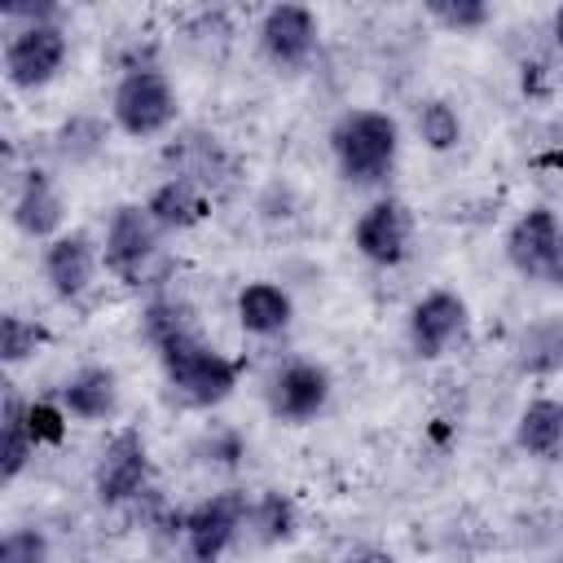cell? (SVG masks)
I'll list each match as a JSON object with an SVG mask.
<instances>
[{
	"label": "cell",
	"mask_w": 563,
	"mask_h": 563,
	"mask_svg": "<svg viewBox=\"0 0 563 563\" xmlns=\"http://www.w3.org/2000/svg\"><path fill=\"white\" fill-rule=\"evenodd\" d=\"M330 150L347 185H378L396 167L400 123L387 110H343L330 128Z\"/></svg>",
	"instance_id": "6da1fadb"
},
{
	"label": "cell",
	"mask_w": 563,
	"mask_h": 563,
	"mask_svg": "<svg viewBox=\"0 0 563 563\" xmlns=\"http://www.w3.org/2000/svg\"><path fill=\"white\" fill-rule=\"evenodd\" d=\"M158 361H163L167 387H172L185 405H194V409L220 405L224 396H233V387H238V378H242V361H229V356L216 352L202 334L176 339V343L158 347Z\"/></svg>",
	"instance_id": "7a4b0ae2"
},
{
	"label": "cell",
	"mask_w": 563,
	"mask_h": 563,
	"mask_svg": "<svg viewBox=\"0 0 563 563\" xmlns=\"http://www.w3.org/2000/svg\"><path fill=\"white\" fill-rule=\"evenodd\" d=\"M110 114H114L119 132L145 141V136H158V132H167L176 123L180 101H176L172 79L158 66H128L123 79L114 84Z\"/></svg>",
	"instance_id": "3957f363"
},
{
	"label": "cell",
	"mask_w": 563,
	"mask_h": 563,
	"mask_svg": "<svg viewBox=\"0 0 563 563\" xmlns=\"http://www.w3.org/2000/svg\"><path fill=\"white\" fill-rule=\"evenodd\" d=\"M158 238L163 229L150 220L145 207L136 202H123L110 211V224H106V242H101V264L128 282V286H141L150 264L158 260Z\"/></svg>",
	"instance_id": "277c9868"
},
{
	"label": "cell",
	"mask_w": 563,
	"mask_h": 563,
	"mask_svg": "<svg viewBox=\"0 0 563 563\" xmlns=\"http://www.w3.org/2000/svg\"><path fill=\"white\" fill-rule=\"evenodd\" d=\"M66 66V31L57 22H31V26H13L4 40V75L13 88L31 92L57 79V70Z\"/></svg>",
	"instance_id": "5b68a950"
},
{
	"label": "cell",
	"mask_w": 563,
	"mask_h": 563,
	"mask_svg": "<svg viewBox=\"0 0 563 563\" xmlns=\"http://www.w3.org/2000/svg\"><path fill=\"white\" fill-rule=\"evenodd\" d=\"M92 488L106 506H123L150 488V453H145V435L136 427H123L106 440L97 471H92Z\"/></svg>",
	"instance_id": "8992f818"
},
{
	"label": "cell",
	"mask_w": 563,
	"mask_h": 563,
	"mask_svg": "<svg viewBox=\"0 0 563 563\" xmlns=\"http://www.w3.org/2000/svg\"><path fill=\"white\" fill-rule=\"evenodd\" d=\"M352 242L356 251L378 264V268H391L409 255V242H413V211L400 202V198H378L369 202L356 224H352Z\"/></svg>",
	"instance_id": "52a82bcc"
},
{
	"label": "cell",
	"mask_w": 563,
	"mask_h": 563,
	"mask_svg": "<svg viewBox=\"0 0 563 563\" xmlns=\"http://www.w3.org/2000/svg\"><path fill=\"white\" fill-rule=\"evenodd\" d=\"M317 40H321V26L308 4H273L260 18V53L277 70H299L317 53Z\"/></svg>",
	"instance_id": "ba28073f"
},
{
	"label": "cell",
	"mask_w": 563,
	"mask_h": 563,
	"mask_svg": "<svg viewBox=\"0 0 563 563\" xmlns=\"http://www.w3.org/2000/svg\"><path fill=\"white\" fill-rule=\"evenodd\" d=\"M246 515H251V501L238 497V493H216V497L198 501L185 515V528H180L185 541H189V554L198 563H216L229 550V541L238 537V528L246 523Z\"/></svg>",
	"instance_id": "9c48e42d"
},
{
	"label": "cell",
	"mask_w": 563,
	"mask_h": 563,
	"mask_svg": "<svg viewBox=\"0 0 563 563\" xmlns=\"http://www.w3.org/2000/svg\"><path fill=\"white\" fill-rule=\"evenodd\" d=\"M462 330H466V299L453 290H427L409 308V347L422 361L444 356L449 343L462 339Z\"/></svg>",
	"instance_id": "30bf717a"
},
{
	"label": "cell",
	"mask_w": 563,
	"mask_h": 563,
	"mask_svg": "<svg viewBox=\"0 0 563 563\" xmlns=\"http://www.w3.org/2000/svg\"><path fill=\"white\" fill-rule=\"evenodd\" d=\"M330 405V369L317 361H290L268 383V409L282 422H308Z\"/></svg>",
	"instance_id": "8fae6325"
},
{
	"label": "cell",
	"mask_w": 563,
	"mask_h": 563,
	"mask_svg": "<svg viewBox=\"0 0 563 563\" xmlns=\"http://www.w3.org/2000/svg\"><path fill=\"white\" fill-rule=\"evenodd\" d=\"M559 238H563V224H559V216L550 211V207H528L515 224H510V233H506V260H510V268L519 273V277H545V268H550V255H554V246H559Z\"/></svg>",
	"instance_id": "7c38bea8"
},
{
	"label": "cell",
	"mask_w": 563,
	"mask_h": 563,
	"mask_svg": "<svg viewBox=\"0 0 563 563\" xmlns=\"http://www.w3.org/2000/svg\"><path fill=\"white\" fill-rule=\"evenodd\" d=\"M97 260H101V251H97L92 233H84V229L57 233L44 246V277L53 286V295L57 299H79L97 277Z\"/></svg>",
	"instance_id": "4fadbf2b"
},
{
	"label": "cell",
	"mask_w": 563,
	"mask_h": 563,
	"mask_svg": "<svg viewBox=\"0 0 563 563\" xmlns=\"http://www.w3.org/2000/svg\"><path fill=\"white\" fill-rule=\"evenodd\" d=\"M62 220H66V202H62L53 176L40 172V167H31L22 176V185H18V198H13V224L26 238H48L53 242L57 229H62Z\"/></svg>",
	"instance_id": "5bb4252c"
},
{
	"label": "cell",
	"mask_w": 563,
	"mask_h": 563,
	"mask_svg": "<svg viewBox=\"0 0 563 563\" xmlns=\"http://www.w3.org/2000/svg\"><path fill=\"white\" fill-rule=\"evenodd\" d=\"M145 211L150 220L163 229V233H176V229H194L207 220L211 202H207V189L189 176H167L163 185H154V194L145 198Z\"/></svg>",
	"instance_id": "9a60e30c"
},
{
	"label": "cell",
	"mask_w": 563,
	"mask_h": 563,
	"mask_svg": "<svg viewBox=\"0 0 563 563\" xmlns=\"http://www.w3.org/2000/svg\"><path fill=\"white\" fill-rule=\"evenodd\" d=\"M62 409L70 418H84V422L114 418V409H119V378H114V369L84 365L79 374H70L66 387H62Z\"/></svg>",
	"instance_id": "2e32d148"
},
{
	"label": "cell",
	"mask_w": 563,
	"mask_h": 563,
	"mask_svg": "<svg viewBox=\"0 0 563 563\" xmlns=\"http://www.w3.org/2000/svg\"><path fill=\"white\" fill-rule=\"evenodd\" d=\"M515 444L528 457L559 462L563 457V400H554V396L528 400L523 413H519V422H515Z\"/></svg>",
	"instance_id": "e0dca14e"
},
{
	"label": "cell",
	"mask_w": 563,
	"mask_h": 563,
	"mask_svg": "<svg viewBox=\"0 0 563 563\" xmlns=\"http://www.w3.org/2000/svg\"><path fill=\"white\" fill-rule=\"evenodd\" d=\"M295 317V303L290 295L277 286V282H246L238 290V325L255 339H268V334H282Z\"/></svg>",
	"instance_id": "ac0fdd59"
},
{
	"label": "cell",
	"mask_w": 563,
	"mask_h": 563,
	"mask_svg": "<svg viewBox=\"0 0 563 563\" xmlns=\"http://www.w3.org/2000/svg\"><path fill=\"white\" fill-rule=\"evenodd\" d=\"M515 365L519 374H532V378L563 369V317H541L523 325L515 339Z\"/></svg>",
	"instance_id": "d6986e66"
},
{
	"label": "cell",
	"mask_w": 563,
	"mask_h": 563,
	"mask_svg": "<svg viewBox=\"0 0 563 563\" xmlns=\"http://www.w3.org/2000/svg\"><path fill=\"white\" fill-rule=\"evenodd\" d=\"M31 453H35V440H31V427H26V400H18L9 391L4 413H0V479L13 484L26 471Z\"/></svg>",
	"instance_id": "ffe728a7"
},
{
	"label": "cell",
	"mask_w": 563,
	"mask_h": 563,
	"mask_svg": "<svg viewBox=\"0 0 563 563\" xmlns=\"http://www.w3.org/2000/svg\"><path fill=\"white\" fill-rule=\"evenodd\" d=\"M141 330H145L150 347L158 352V347H167V343H176V339H194V334H198V317H194V308H189L185 299H176V295H158V299L145 303V312H141Z\"/></svg>",
	"instance_id": "44dd1931"
},
{
	"label": "cell",
	"mask_w": 563,
	"mask_h": 563,
	"mask_svg": "<svg viewBox=\"0 0 563 563\" xmlns=\"http://www.w3.org/2000/svg\"><path fill=\"white\" fill-rule=\"evenodd\" d=\"M53 145L66 163H92L101 150H106V123L97 114H70L57 132H53Z\"/></svg>",
	"instance_id": "7402d4cb"
},
{
	"label": "cell",
	"mask_w": 563,
	"mask_h": 563,
	"mask_svg": "<svg viewBox=\"0 0 563 563\" xmlns=\"http://www.w3.org/2000/svg\"><path fill=\"white\" fill-rule=\"evenodd\" d=\"M413 128H418V141H422L427 150H435V154H444V150H453V145L462 141V119H457V110H453L444 97L422 101Z\"/></svg>",
	"instance_id": "603a6c76"
},
{
	"label": "cell",
	"mask_w": 563,
	"mask_h": 563,
	"mask_svg": "<svg viewBox=\"0 0 563 563\" xmlns=\"http://www.w3.org/2000/svg\"><path fill=\"white\" fill-rule=\"evenodd\" d=\"M48 339V330L22 312H4L0 317V356L4 365H22L26 356H35V347Z\"/></svg>",
	"instance_id": "cb8c5ba5"
},
{
	"label": "cell",
	"mask_w": 563,
	"mask_h": 563,
	"mask_svg": "<svg viewBox=\"0 0 563 563\" xmlns=\"http://www.w3.org/2000/svg\"><path fill=\"white\" fill-rule=\"evenodd\" d=\"M246 523L260 532V541H282V537L295 532V506H290V497H282V493H264V497L251 501Z\"/></svg>",
	"instance_id": "d4e9b609"
},
{
	"label": "cell",
	"mask_w": 563,
	"mask_h": 563,
	"mask_svg": "<svg viewBox=\"0 0 563 563\" xmlns=\"http://www.w3.org/2000/svg\"><path fill=\"white\" fill-rule=\"evenodd\" d=\"M427 13H431L440 26L457 31V35L479 31V26L493 22V9H488L484 0H427Z\"/></svg>",
	"instance_id": "484cf974"
},
{
	"label": "cell",
	"mask_w": 563,
	"mask_h": 563,
	"mask_svg": "<svg viewBox=\"0 0 563 563\" xmlns=\"http://www.w3.org/2000/svg\"><path fill=\"white\" fill-rule=\"evenodd\" d=\"M0 563H48V537L40 528H13V532H4Z\"/></svg>",
	"instance_id": "4316f807"
},
{
	"label": "cell",
	"mask_w": 563,
	"mask_h": 563,
	"mask_svg": "<svg viewBox=\"0 0 563 563\" xmlns=\"http://www.w3.org/2000/svg\"><path fill=\"white\" fill-rule=\"evenodd\" d=\"M26 427H31V440L35 444H62V435H66V409L62 405H48V400H31L26 405Z\"/></svg>",
	"instance_id": "83f0119b"
},
{
	"label": "cell",
	"mask_w": 563,
	"mask_h": 563,
	"mask_svg": "<svg viewBox=\"0 0 563 563\" xmlns=\"http://www.w3.org/2000/svg\"><path fill=\"white\" fill-rule=\"evenodd\" d=\"M541 282H550V286H559V290H563V238H559V246H554L550 268H545V277H541Z\"/></svg>",
	"instance_id": "f1b7e54d"
},
{
	"label": "cell",
	"mask_w": 563,
	"mask_h": 563,
	"mask_svg": "<svg viewBox=\"0 0 563 563\" xmlns=\"http://www.w3.org/2000/svg\"><path fill=\"white\" fill-rule=\"evenodd\" d=\"M352 563H396V559H391L387 550H361V554H356Z\"/></svg>",
	"instance_id": "f546056e"
},
{
	"label": "cell",
	"mask_w": 563,
	"mask_h": 563,
	"mask_svg": "<svg viewBox=\"0 0 563 563\" xmlns=\"http://www.w3.org/2000/svg\"><path fill=\"white\" fill-rule=\"evenodd\" d=\"M550 31H554V44L563 48V4L554 9V22H550Z\"/></svg>",
	"instance_id": "4dcf8cb0"
}]
</instances>
